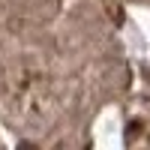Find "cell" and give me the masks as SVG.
<instances>
[{
    "label": "cell",
    "mask_w": 150,
    "mask_h": 150,
    "mask_svg": "<svg viewBox=\"0 0 150 150\" xmlns=\"http://www.w3.org/2000/svg\"><path fill=\"white\" fill-rule=\"evenodd\" d=\"M102 3H105L108 18L114 21V24H123V9H120V3H117V0H102Z\"/></svg>",
    "instance_id": "1"
}]
</instances>
